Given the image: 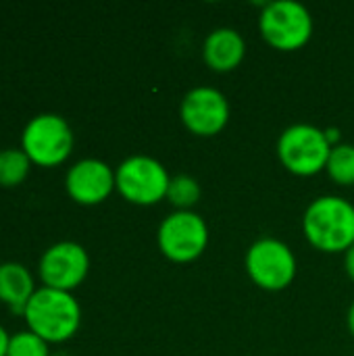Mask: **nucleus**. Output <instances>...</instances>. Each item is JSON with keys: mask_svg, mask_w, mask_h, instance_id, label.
Instances as JSON below:
<instances>
[{"mask_svg": "<svg viewBox=\"0 0 354 356\" xmlns=\"http://www.w3.org/2000/svg\"><path fill=\"white\" fill-rule=\"evenodd\" d=\"M65 190L77 204H100L113 194V190H117L115 171L100 159H81L69 167L65 175Z\"/></svg>", "mask_w": 354, "mask_h": 356, "instance_id": "9b49d317", "label": "nucleus"}, {"mask_svg": "<svg viewBox=\"0 0 354 356\" xmlns=\"http://www.w3.org/2000/svg\"><path fill=\"white\" fill-rule=\"evenodd\" d=\"M179 117L194 136L211 138L227 125L230 102L217 88L198 86L184 96L179 104Z\"/></svg>", "mask_w": 354, "mask_h": 356, "instance_id": "9d476101", "label": "nucleus"}, {"mask_svg": "<svg viewBox=\"0 0 354 356\" xmlns=\"http://www.w3.org/2000/svg\"><path fill=\"white\" fill-rule=\"evenodd\" d=\"M348 330H351V334H353L354 338V302L351 305V309H348Z\"/></svg>", "mask_w": 354, "mask_h": 356, "instance_id": "aec40b11", "label": "nucleus"}, {"mask_svg": "<svg viewBox=\"0 0 354 356\" xmlns=\"http://www.w3.org/2000/svg\"><path fill=\"white\" fill-rule=\"evenodd\" d=\"M23 319L27 330L48 344H63L71 340L81 325V307L71 292L38 288L29 298Z\"/></svg>", "mask_w": 354, "mask_h": 356, "instance_id": "f257e3e1", "label": "nucleus"}, {"mask_svg": "<svg viewBox=\"0 0 354 356\" xmlns=\"http://www.w3.org/2000/svg\"><path fill=\"white\" fill-rule=\"evenodd\" d=\"M75 146V136L65 117L54 113H42L27 121L21 134V150L27 154L31 165L58 167L63 165Z\"/></svg>", "mask_w": 354, "mask_h": 356, "instance_id": "7ed1b4c3", "label": "nucleus"}, {"mask_svg": "<svg viewBox=\"0 0 354 356\" xmlns=\"http://www.w3.org/2000/svg\"><path fill=\"white\" fill-rule=\"evenodd\" d=\"M263 40L277 50H298L313 35V17L296 0H275L265 4L259 17Z\"/></svg>", "mask_w": 354, "mask_h": 356, "instance_id": "423d86ee", "label": "nucleus"}, {"mask_svg": "<svg viewBox=\"0 0 354 356\" xmlns=\"http://www.w3.org/2000/svg\"><path fill=\"white\" fill-rule=\"evenodd\" d=\"M244 265L250 280L267 292L286 290L296 277V257L292 248L277 238H259L252 242Z\"/></svg>", "mask_w": 354, "mask_h": 356, "instance_id": "0eeeda50", "label": "nucleus"}, {"mask_svg": "<svg viewBox=\"0 0 354 356\" xmlns=\"http://www.w3.org/2000/svg\"><path fill=\"white\" fill-rule=\"evenodd\" d=\"M31 171V161L21 148L0 150V186L17 188L21 186Z\"/></svg>", "mask_w": 354, "mask_h": 356, "instance_id": "4468645a", "label": "nucleus"}, {"mask_svg": "<svg viewBox=\"0 0 354 356\" xmlns=\"http://www.w3.org/2000/svg\"><path fill=\"white\" fill-rule=\"evenodd\" d=\"M90 271L88 250L77 242H56L44 250L38 263V275L46 288L73 292L83 284Z\"/></svg>", "mask_w": 354, "mask_h": 356, "instance_id": "1a4fd4ad", "label": "nucleus"}, {"mask_svg": "<svg viewBox=\"0 0 354 356\" xmlns=\"http://www.w3.org/2000/svg\"><path fill=\"white\" fill-rule=\"evenodd\" d=\"M307 240L323 252H346L354 244V204L342 196L315 198L303 217Z\"/></svg>", "mask_w": 354, "mask_h": 356, "instance_id": "f03ea898", "label": "nucleus"}, {"mask_svg": "<svg viewBox=\"0 0 354 356\" xmlns=\"http://www.w3.org/2000/svg\"><path fill=\"white\" fill-rule=\"evenodd\" d=\"M344 269H346L348 277L354 282V244L344 252Z\"/></svg>", "mask_w": 354, "mask_h": 356, "instance_id": "a211bd4d", "label": "nucleus"}, {"mask_svg": "<svg viewBox=\"0 0 354 356\" xmlns=\"http://www.w3.org/2000/svg\"><path fill=\"white\" fill-rule=\"evenodd\" d=\"M156 242L169 261L192 263L209 246V225L194 211H173L161 221Z\"/></svg>", "mask_w": 354, "mask_h": 356, "instance_id": "6e6552de", "label": "nucleus"}, {"mask_svg": "<svg viewBox=\"0 0 354 356\" xmlns=\"http://www.w3.org/2000/svg\"><path fill=\"white\" fill-rule=\"evenodd\" d=\"M169 171L165 165L146 154L127 156L115 169L117 192L131 204L152 207L167 198L169 190Z\"/></svg>", "mask_w": 354, "mask_h": 356, "instance_id": "39448f33", "label": "nucleus"}, {"mask_svg": "<svg viewBox=\"0 0 354 356\" xmlns=\"http://www.w3.org/2000/svg\"><path fill=\"white\" fill-rule=\"evenodd\" d=\"M6 356H50V344L33 332H17L10 336Z\"/></svg>", "mask_w": 354, "mask_h": 356, "instance_id": "f3484780", "label": "nucleus"}, {"mask_svg": "<svg viewBox=\"0 0 354 356\" xmlns=\"http://www.w3.org/2000/svg\"><path fill=\"white\" fill-rule=\"evenodd\" d=\"M328 175L340 186H354V146L353 144H336L332 148L328 167Z\"/></svg>", "mask_w": 354, "mask_h": 356, "instance_id": "dca6fc26", "label": "nucleus"}, {"mask_svg": "<svg viewBox=\"0 0 354 356\" xmlns=\"http://www.w3.org/2000/svg\"><path fill=\"white\" fill-rule=\"evenodd\" d=\"M8 342H10V336H8V332L0 325V356H6Z\"/></svg>", "mask_w": 354, "mask_h": 356, "instance_id": "6ab92c4d", "label": "nucleus"}, {"mask_svg": "<svg viewBox=\"0 0 354 356\" xmlns=\"http://www.w3.org/2000/svg\"><path fill=\"white\" fill-rule=\"evenodd\" d=\"M332 144L323 129L311 123H296L282 131L277 140V156L282 165L300 177L317 175L328 167Z\"/></svg>", "mask_w": 354, "mask_h": 356, "instance_id": "20e7f679", "label": "nucleus"}, {"mask_svg": "<svg viewBox=\"0 0 354 356\" xmlns=\"http://www.w3.org/2000/svg\"><path fill=\"white\" fill-rule=\"evenodd\" d=\"M200 194L202 190H200L198 179L192 175L179 173L171 177L165 200H169L175 207V211H192V207L200 200Z\"/></svg>", "mask_w": 354, "mask_h": 356, "instance_id": "2eb2a0df", "label": "nucleus"}, {"mask_svg": "<svg viewBox=\"0 0 354 356\" xmlns=\"http://www.w3.org/2000/svg\"><path fill=\"white\" fill-rule=\"evenodd\" d=\"M35 290V280L25 265L15 261L0 263V302L15 315L23 317V311Z\"/></svg>", "mask_w": 354, "mask_h": 356, "instance_id": "ddd939ff", "label": "nucleus"}, {"mask_svg": "<svg viewBox=\"0 0 354 356\" xmlns=\"http://www.w3.org/2000/svg\"><path fill=\"white\" fill-rule=\"evenodd\" d=\"M246 54V42L238 29L232 27H217L213 29L202 46L204 63L219 73L234 71Z\"/></svg>", "mask_w": 354, "mask_h": 356, "instance_id": "f8f14e48", "label": "nucleus"}]
</instances>
